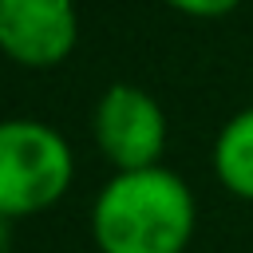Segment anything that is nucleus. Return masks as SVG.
<instances>
[{
	"label": "nucleus",
	"mask_w": 253,
	"mask_h": 253,
	"mask_svg": "<svg viewBox=\"0 0 253 253\" xmlns=\"http://www.w3.org/2000/svg\"><path fill=\"white\" fill-rule=\"evenodd\" d=\"M194 194L166 166L115 174L91 210L99 253H182L194 237Z\"/></svg>",
	"instance_id": "nucleus-1"
},
{
	"label": "nucleus",
	"mask_w": 253,
	"mask_h": 253,
	"mask_svg": "<svg viewBox=\"0 0 253 253\" xmlns=\"http://www.w3.org/2000/svg\"><path fill=\"white\" fill-rule=\"evenodd\" d=\"M71 178L75 158L59 130L36 119H8L0 126V213L8 221L51 210Z\"/></svg>",
	"instance_id": "nucleus-2"
},
{
	"label": "nucleus",
	"mask_w": 253,
	"mask_h": 253,
	"mask_svg": "<svg viewBox=\"0 0 253 253\" xmlns=\"http://www.w3.org/2000/svg\"><path fill=\"white\" fill-rule=\"evenodd\" d=\"M91 130L103 150V158L123 174V170H150L158 166L166 150V111L158 99L134 83H111L95 111H91Z\"/></svg>",
	"instance_id": "nucleus-3"
},
{
	"label": "nucleus",
	"mask_w": 253,
	"mask_h": 253,
	"mask_svg": "<svg viewBox=\"0 0 253 253\" xmlns=\"http://www.w3.org/2000/svg\"><path fill=\"white\" fill-rule=\"evenodd\" d=\"M79 40L71 0H0V47L24 67H55Z\"/></svg>",
	"instance_id": "nucleus-4"
},
{
	"label": "nucleus",
	"mask_w": 253,
	"mask_h": 253,
	"mask_svg": "<svg viewBox=\"0 0 253 253\" xmlns=\"http://www.w3.org/2000/svg\"><path fill=\"white\" fill-rule=\"evenodd\" d=\"M213 174L229 194L253 202V107L237 111L221 126L213 142Z\"/></svg>",
	"instance_id": "nucleus-5"
},
{
	"label": "nucleus",
	"mask_w": 253,
	"mask_h": 253,
	"mask_svg": "<svg viewBox=\"0 0 253 253\" xmlns=\"http://www.w3.org/2000/svg\"><path fill=\"white\" fill-rule=\"evenodd\" d=\"M162 4H170V8H174V12H182V16L217 20V16H229L241 0H162Z\"/></svg>",
	"instance_id": "nucleus-6"
}]
</instances>
